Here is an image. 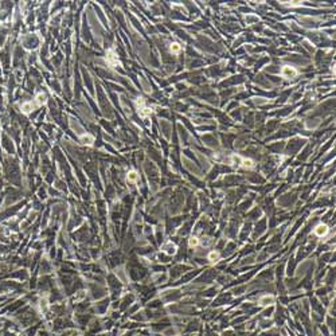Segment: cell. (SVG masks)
Segmentation results:
<instances>
[{"instance_id": "cell-1", "label": "cell", "mask_w": 336, "mask_h": 336, "mask_svg": "<svg viewBox=\"0 0 336 336\" xmlns=\"http://www.w3.org/2000/svg\"><path fill=\"white\" fill-rule=\"evenodd\" d=\"M137 108H138V114H140L141 117H147V116H149V114L152 113V109L145 105V102H144V100H142V98H138Z\"/></svg>"}, {"instance_id": "cell-2", "label": "cell", "mask_w": 336, "mask_h": 336, "mask_svg": "<svg viewBox=\"0 0 336 336\" xmlns=\"http://www.w3.org/2000/svg\"><path fill=\"white\" fill-rule=\"evenodd\" d=\"M298 74V71L294 69V67H290V66H284L281 69V76L284 78H294Z\"/></svg>"}, {"instance_id": "cell-3", "label": "cell", "mask_w": 336, "mask_h": 336, "mask_svg": "<svg viewBox=\"0 0 336 336\" xmlns=\"http://www.w3.org/2000/svg\"><path fill=\"white\" fill-rule=\"evenodd\" d=\"M328 226L327 225H319L316 226V229H315V234H316L317 237H324V235H327V233H328Z\"/></svg>"}, {"instance_id": "cell-4", "label": "cell", "mask_w": 336, "mask_h": 336, "mask_svg": "<svg viewBox=\"0 0 336 336\" xmlns=\"http://www.w3.org/2000/svg\"><path fill=\"white\" fill-rule=\"evenodd\" d=\"M239 164L242 165L243 168H249V169H252L254 168V161L252 160V159H246V157H241V161H239Z\"/></svg>"}, {"instance_id": "cell-5", "label": "cell", "mask_w": 336, "mask_h": 336, "mask_svg": "<svg viewBox=\"0 0 336 336\" xmlns=\"http://www.w3.org/2000/svg\"><path fill=\"white\" fill-rule=\"evenodd\" d=\"M81 140H82L83 144H87V145H91L93 144V136H90V135H83L82 137H81Z\"/></svg>"}, {"instance_id": "cell-6", "label": "cell", "mask_w": 336, "mask_h": 336, "mask_svg": "<svg viewBox=\"0 0 336 336\" xmlns=\"http://www.w3.org/2000/svg\"><path fill=\"white\" fill-rule=\"evenodd\" d=\"M169 50H171V53H174V54H179L182 51V46L179 45V43H172L171 47H169Z\"/></svg>"}, {"instance_id": "cell-7", "label": "cell", "mask_w": 336, "mask_h": 336, "mask_svg": "<svg viewBox=\"0 0 336 336\" xmlns=\"http://www.w3.org/2000/svg\"><path fill=\"white\" fill-rule=\"evenodd\" d=\"M108 61H109L110 65H117V63H118V59L116 58V55H114L112 51L108 53Z\"/></svg>"}, {"instance_id": "cell-8", "label": "cell", "mask_w": 336, "mask_h": 336, "mask_svg": "<svg viewBox=\"0 0 336 336\" xmlns=\"http://www.w3.org/2000/svg\"><path fill=\"white\" fill-rule=\"evenodd\" d=\"M164 249H165V252L169 253V254H174L176 252V246L174 245V243H168L167 247H164Z\"/></svg>"}, {"instance_id": "cell-9", "label": "cell", "mask_w": 336, "mask_h": 336, "mask_svg": "<svg viewBox=\"0 0 336 336\" xmlns=\"http://www.w3.org/2000/svg\"><path fill=\"white\" fill-rule=\"evenodd\" d=\"M36 101H38L39 105L45 104V102H46V94H45V93H39L38 96H36Z\"/></svg>"}, {"instance_id": "cell-10", "label": "cell", "mask_w": 336, "mask_h": 336, "mask_svg": "<svg viewBox=\"0 0 336 336\" xmlns=\"http://www.w3.org/2000/svg\"><path fill=\"white\" fill-rule=\"evenodd\" d=\"M188 243H190V246H191V247H195V246L199 245V239L196 238V237H191L190 241H188Z\"/></svg>"}, {"instance_id": "cell-11", "label": "cell", "mask_w": 336, "mask_h": 336, "mask_svg": "<svg viewBox=\"0 0 336 336\" xmlns=\"http://www.w3.org/2000/svg\"><path fill=\"white\" fill-rule=\"evenodd\" d=\"M32 104L31 102H27V104H24L23 105V112H24V113H30V112L32 110Z\"/></svg>"}, {"instance_id": "cell-12", "label": "cell", "mask_w": 336, "mask_h": 336, "mask_svg": "<svg viewBox=\"0 0 336 336\" xmlns=\"http://www.w3.org/2000/svg\"><path fill=\"white\" fill-rule=\"evenodd\" d=\"M128 180H129V182H136V180H137V174H136L135 171H131L129 174H128Z\"/></svg>"}, {"instance_id": "cell-13", "label": "cell", "mask_w": 336, "mask_h": 336, "mask_svg": "<svg viewBox=\"0 0 336 336\" xmlns=\"http://www.w3.org/2000/svg\"><path fill=\"white\" fill-rule=\"evenodd\" d=\"M219 258V253L218 252H211L209 254V260L210 261H215V260H218Z\"/></svg>"}, {"instance_id": "cell-14", "label": "cell", "mask_w": 336, "mask_h": 336, "mask_svg": "<svg viewBox=\"0 0 336 336\" xmlns=\"http://www.w3.org/2000/svg\"><path fill=\"white\" fill-rule=\"evenodd\" d=\"M273 301V297H269V296H265V297H262L261 298V304H264V305H266V304H269Z\"/></svg>"}]
</instances>
